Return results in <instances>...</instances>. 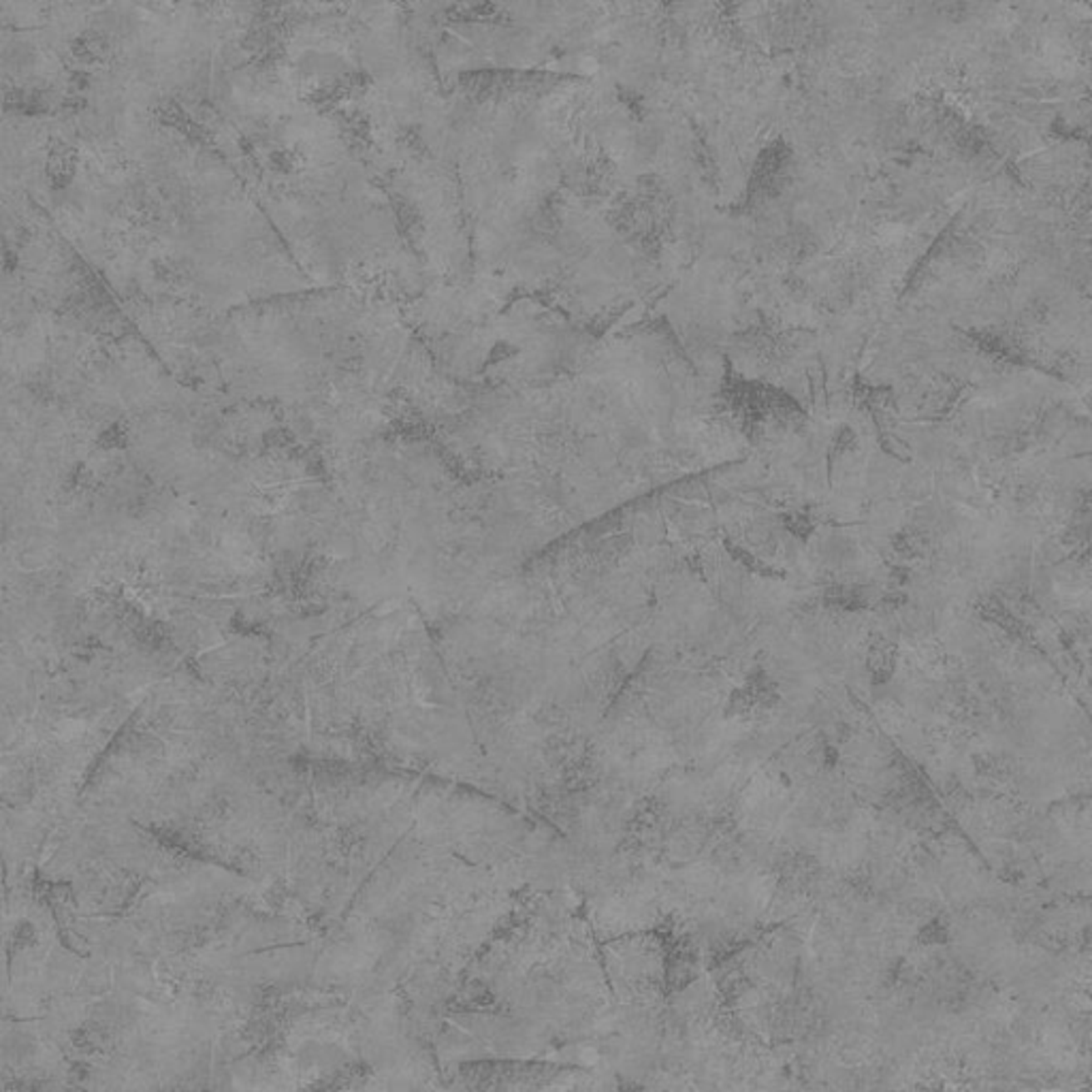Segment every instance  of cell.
Returning a JSON list of instances; mask_svg holds the SVG:
<instances>
[{
  "instance_id": "1",
  "label": "cell",
  "mask_w": 1092,
  "mask_h": 1092,
  "mask_svg": "<svg viewBox=\"0 0 1092 1092\" xmlns=\"http://www.w3.org/2000/svg\"><path fill=\"white\" fill-rule=\"evenodd\" d=\"M894 661H897V653H894V647L887 640L875 642L871 651H868V670L879 681H887L890 679L892 670H894Z\"/></svg>"
}]
</instances>
